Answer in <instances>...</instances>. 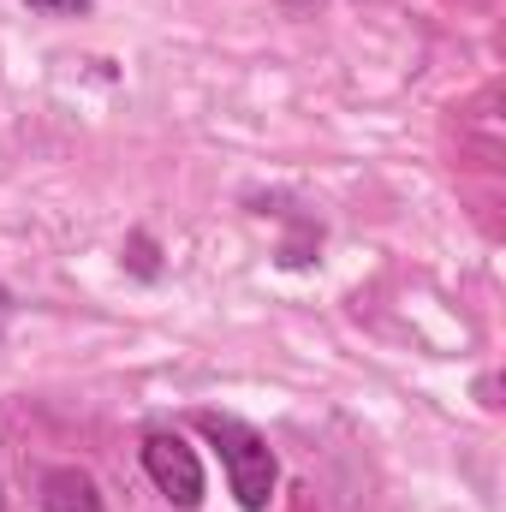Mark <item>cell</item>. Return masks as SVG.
<instances>
[{"label":"cell","mask_w":506,"mask_h":512,"mask_svg":"<svg viewBox=\"0 0 506 512\" xmlns=\"http://www.w3.org/2000/svg\"><path fill=\"white\" fill-rule=\"evenodd\" d=\"M197 429L215 441V453H221V465H227V483H233L239 507H245V512H268L274 483H280V459H274V447L256 435L251 423L221 417V411H203V417H197Z\"/></svg>","instance_id":"1"},{"label":"cell","mask_w":506,"mask_h":512,"mask_svg":"<svg viewBox=\"0 0 506 512\" xmlns=\"http://www.w3.org/2000/svg\"><path fill=\"white\" fill-rule=\"evenodd\" d=\"M143 471L173 507H197L203 501V459H197V447L185 435H173V429L143 435Z\"/></svg>","instance_id":"2"},{"label":"cell","mask_w":506,"mask_h":512,"mask_svg":"<svg viewBox=\"0 0 506 512\" xmlns=\"http://www.w3.org/2000/svg\"><path fill=\"white\" fill-rule=\"evenodd\" d=\"M36 501H42V512H108V507H102L96 477H90V471H78V465H54V471H42Z\"/></svg>","instance_id":"3"},{"label":"cell","mask_w":506,"mask_h":512,"mask_svg":"<svg viewBox=\"0 0 506 512\" xmlns=\"http://www.w3.org/2000/svg\"><path fill=\"white\" fill-rule=\"evenodd\" d=\"M24 6H36V12H54V18H78V12H90V0H24Z\"/></svg>","instance_id":"4"},{"label":"cell","mask_w":506,"mask_h":512,"mask_svg":"<svg viewBox=\"0 0 506 512\" xmlns=\"http://www.w3.org/2000/svg\"><path fill=\"white\" fill-rule=\"evenodd\" d=\"M0 310H6V292H0Z\"/></svg>","instance_id":"5"},{"label":"cell","mask_w":506,"mask_h":512,"mask_svg":"<svg viewBox=\"0 0 506 512\" xmlns=\"http://www.w3.org/2000/svg\"><path fill=\"white\" fill-rule=\"evenodd\" d=\"M0 512H6V495H0Z\"/></svg>","instance_id":"6"}]
</instances>
